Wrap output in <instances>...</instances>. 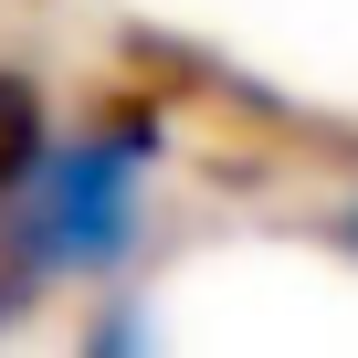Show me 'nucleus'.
<instances>
[{"instance_id":"f257e3e1","label":"nucleus","mask_w":358,"mask_h":358,"mask_svg":"<svg viewBox=\"0 0 358 358\" xmlns=\"http://www.w3.org/2000/svg\"><path fill=\"white\" fill-rule=\"evenodd\" d=\"M148 127H95L74 148H43L11 179V253L32 274H116L137 253V211H148Z\"/></svg>"},{"instance_id":"f03ea898","label":"nucleus","mask_w":358,"mask_h":358,"mask_svg":"<svg viewBox=\"0 0 358 358\" xmlns=\"http://www.w3.org/2000/svg\"><path fill=\"white\" fill-rule=\"evenodd\" d=\"M43 158V95L22 85V74H0V190Z\"/></svg>"},{"instance_id":"7ed1b4c3","label":"nucleus","mask_w":358,"mask_h":358,"mask_svg":"<svg viewBox=\"0 0 358 358\" xmlns=\"http://www.w3.org/2000/svg\"><path fill=\"white\" fill-rule=\"evenodd\" d=\"M348 243H358V211H348Z\"/></svg>"}]
</instances>
